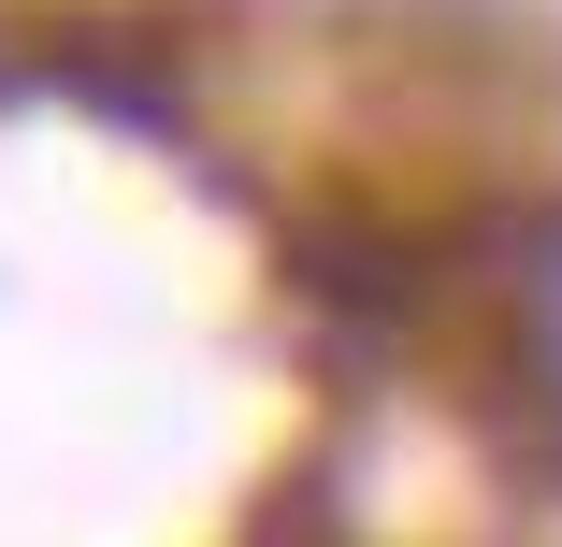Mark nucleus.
Here are the masks:
<instances>
[{
  "mask_svg": "<svg viewBox=\"0 0 562 547\" xmlns=\"http://www.w3.org/2000/svg\"><path fill=\"white\" fill-rule=\"evenodd\" d=\"M476 303H491V432H505V461H533L562 490V202L505 216L491 260H476Z\"/></svg>",
  "mask_w": 562,
  "mask_h": 547,
  "instance_id": "f257e3e1",
  "label": "nucleus"
}]
</instances>
